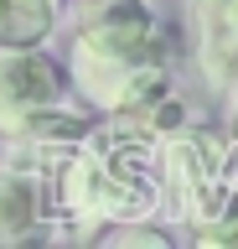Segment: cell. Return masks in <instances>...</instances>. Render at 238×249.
Returning a JSON list of instances; mask_svg holds the SVG:
<instances>
[{
    "label": "cell",
    "instance_id": "cell-3",
    "mask_svg": "<svg viewBox=\"0 0 238 249\" xmlns=\"http://www.w3.org/2000/svg\"><path fill=\"white\" fill-rule=\"evenodd\" d=\"M197 62L212 89H238V0H191Z\"/></svg>",
    "mask_w": 238,
    "mask_h": 249
},
{
    "label": "cell",
    "instance_id": "cell-6",
    "mask_svg": "<svg viewBox=\"0 0 238 249\" xmlns=\"http://www.w3.org/2000/svg\"><path fill=\"white\" fill-rule=\"evenodd\" d=\"M63 26V0H0V47L52 42Z\"/></svg>",
    "mask_w": 238,
    "mask_h": 249
},
{
    "label": "cell",
    "instance_id": "cell-5",
    "mask_svg": "<svg viewBox=\"0 0 238 249\" xmlns=\"http://www.w3.org/2000/svg\"><path fill=\"white\" fill-rule=\"evenodd\" d=\"M52 223L47 171L42 166H5L0 171V244H21Z\"/></svg>",
    "mask_w": 238,
    "mask_h": 249
},
{
    "label": "cell",
    "instance_id": "cell-2",
    "mask_svg": "<svg viewBox=\"0 0 238 249\" xmlns=\"http://www.w3.org/2000/svg\"><path fill=\"white\" fill-rule=\"evenodd\" d=\"M73 99L67 62L47 42L36 47H0V135L21 140L36 120Z\"/></svg>",
    "mask_w": 238,
    "mask_h": 249
},
{
    "label": "cell",
    "instance_id": "cell-4",
    "mask_svg": "<svg viewBox=\"0 0 238 249\" xmlns=\"http://www.w3.org/2000/svg\"><path fill=\"white\" fill-rule=\"evenodd\" d=\"M156 166H160V182L171 187V197L187 202L212 171H222V145H218V135H207L197 124H181L171 135H160Z\"/></svg>",
    "mask_w": 238,
    "mask_h": 249
},
{
    "label": "cell",
    "instance_id": "cell-1",
    "mask_svg": "<svg viewBox=\"0 0 238 249\" xmlns=\"http://www.w3.org/2000/svg\"><path fill=\"white\" fill-rule=\"evenodd\" d=\"M171 57L150 0H78L73 5V52L67 78L88 109H109L135 68Z\"/></svg>",
    "mask_w": 238,
    "mask_h": 249
},
{
    "label": "cell",
    "instance_id": "cell-7",
    "mask_svg": "<svg viewBox=\"0 0 238 249\" xmlns=\"http://www.w3.org/2000/svg\"><path fill=\"white\" fill-rule=\"evenodd\" d=\"M233 135H238V99H233Z\"/></svg>",
    "mask_w": 238,
    "mask_h": 249
}]
</instances>
